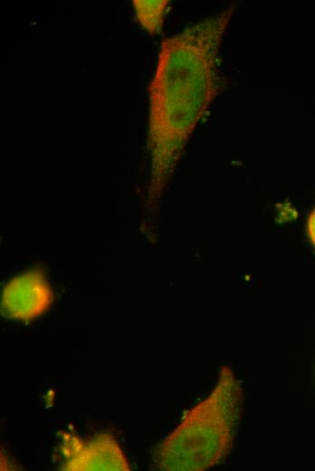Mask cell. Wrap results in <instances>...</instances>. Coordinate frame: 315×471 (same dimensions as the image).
Returning <instances> with one entry per match:
<instances>
[{"mask_svg": "<svg viewBox=\"0 0 315 471\" xmlns=\"http://www.w3.org/2000/svg\"><path fill=\"white\" fill-rule=\"evenodd\" d=\"M53 292L43 273H21L4 286L1 296L3 314L14 321L29 322L43 315L52 305Z\"/></svg>", "mask_w": 315, "mask_h": 471, "instance_id": "cell-3", "label": "cell"}, {"mask_svg": "<svg viewBox=\"0 0 315 471\" xmlns=\"http://www.w3.org/2000/svg\"><path fill=\"white\" fill-rule=\"evenodd\" d=\"M234 7L229 5L165 38L148 87V199L160 200L196 127L221 86L220 50Z\"/></svg>", "mask_w": 315, "mask_h": 471, "instance_id": "cell-1", "label": "cell"}, {"mask_svg": "<svg viewBox=\"0 0 315 471\" xmlns=\"http://www.w3.org/2000/svg\"><path fill=\"white\" fill-rule=\"evenodd\" d=\"M168 0H134L137 20L141 27L151 35L158 34L163 27Z\"/></svg>", "mask_w": 315, "mask_h": 471, "instance_id": "cell-5", "label": "cell"}, {"mask_svg": "<svg viewBox=\"0 0 315 471\" xmlns=\"http://www.w3.org/2000/svg\"><path fill=\"white\" fill-rule=\"evenodd\" d=\"M309 236L315 246V208L310 214L307 223Z\"/></svg>", "mask_w": 315, "mask_h": 471, "instance_id": "cell-6", "label": "cell"}, {"mask_svg": "<svg viewBox=\"0 0 315 471\" xmlns=\"http://www.w3.org/2000/svg\"><path fill=\"white\" fill-rule=\"evenodd\" d=\"M242 405V391L232 370L224 367L211 393L195 406L157 447L155 466L167 471H202L229 452Z\"/></svg>", "mask_w": 315, "mask_h": 471, "instance_id": "cell-2", "label": "cell"}, {"mask_svg": "<svg viewBox=\"0 0 315 471\" xmlns=\"http://www.w3.org/2000/svg\"><path fill=\"white\" fill-rule=\"evenodd\" d=\"M65 470H129L128 461L114 437L96 435L89 441L67 435L62 441Z\"/></svg>", "mask_w": 315, "mask_h": 471, "instance_id": "cell-4", "label": "cell"}]
</instances>
